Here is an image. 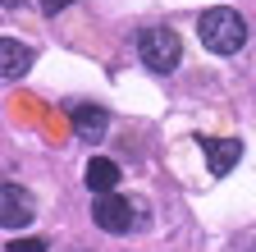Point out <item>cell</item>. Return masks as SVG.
<instances>
[{
    "label": "cell",
    "mask_w": 256,
    "mask_h": 252,
    "mask_svg": "<svg viewBox=\"0 0 256 252\" xmlns=\"http://www.w3.org/2000/svg\"><path fill=\"white\" fill-rule=\"evenodd\" d=\"M197 33H202V46L215 51V55H238L247 46V19L238 10H206L197 19Z\"/></svg>",
    "instance_id": "1"
},
{
    "label": "cell",
    "mask_w": 256,
    "mask_h": 252,
    "mask_svg": "<svg viewBox=\"0 0 256 252\" xmlns=\"http://www.w3.org/2000/svg\"><path fill=\"white\" fill-rule=\"evenodd\" d=\"M87 193H96V197H106V193H114V183H119V165L110 161V156H92L87 161Z\"/></svg>",
    "instance_id": "5"
},
{
    "label": "cell",
    "mask_w": 256,
    "mask_h": 252,
    "mask_svg": "<svg viewBox=\"0 0 256 252\" xmlns=\"http://www.w3.org/2000/svg\"><path fill=\"white\" fill-rule=\"evenodd\" d=\"M238 156H242V147H238L234 138H210V142H206V165H210L215 179L229 174V170L238 165Z\"/></svg>",
    "instance_id": "7"
},
{
    "label": "cell",
    "mask_w": 256,
    "mask_h": 252,
    "mask_svg": "<svg viewBox=\"0 0 256 252\" xmlns=\"http://www.w3.org/2000/svg\"><path fill=\"white\" fill-rule=\"evenodd\" d=\"M138 55H142V65L151 74H174L178 60H183V46H178V37L170 33V28H151V33H142V42H138Z\"/></svg>",
    "instance_id": "2"
},
{
    "label": "cell",
    "mask_w": 256,
    "mask_h": 252,
    "mask_svg": "<svg viewBox=\"0 0 256 252\" xmlns=\"http://www.w3.org/2000/svg\"><path fill=\"white\" fill-rule=\"evenodd\" d=\"M32 65V51L18 37H0V78H18Z\"/></svg>",
    "instance_id": "6"
},
{
    "label": "cell",
    "mask_w": 256,
    "mask_h": 252,
    "mask_svg": "<svg viewBox=\"0 0 256 252\" xmlns=\"http://www.w3.org/2000/svg\"><path fill=\"white\" fill-rule=\"evenodd\" d=\"M106 124H110V115L101 106H74V129H78V138H101Z\"/></svg>",
    "instance_id": "8"
},
{
    "label": "cell",
    "mask_w": 256,
    "mask_h": 252,
    "mask_svg": "<svg viewBox=\"0 0 256 252\" xmlns=\"http://www.w3.org/2000/svg\"><path fill=\"white\" fill-rule=\"evenodd\" d=\"M32 220V197L18 183H0V225L5 229H23Z\"/></svg>",
    "instance_id": "4"
},
{
    "label": "cell",
    "mask_w": 256,
    "mask_h": 252,
    "mask_svg": "<svg viewBox=\"0 0 256 252\" xmlns=\"http://www.w3.org/2000/svg\"><path fill=\"white\" fill-rule=\"evenodd\" d=\"M10 252H46V238H14Z\"/></svg>",
    "instance_id": "9"
},
{
    "label": "cell",
    "mask_w": 256,
    "mask_h": 252,
    "mask_svg": "<svg viewBox=\"0 0 256 252\" xmlns=\"http://www.w3.org/2000/svg\"><path fill=\"white\" fill-rule=\"evenodd\" d=\"M138 211H142L138 202H128V197H119V193H106V197H96V215H92V220H96L106 234H128V229L138 225V220H133Z\"/></svg>",
    "instance_id": "3"
},
{
    "label": "cell",
    "mask_w": 256,
    "mask_h": 252,
    "mask_svg": "<svg viewBox=\"0 0 256 252\" xmlns=\"http://www.w3.org/2000/svg\"><path fill=\"white\" fill-rule=\"evenodd\" d=\"M0 5H5V10H18V5H23V0H0Z\"/></svg>",
    "instance_id": "11"
},
{
    "label": "cell",
    "mask_w": 256,
    "mask_h": 252,
    "mask_svg": "<svg viewBox=\"0 0 256 252\" xmlns=\"http://www.w3.org/2000/svg\"><path fill=\"white\" fill-rule=\"evenodd\" d=\"M69 5H74V0H42L46 14H60V10H69Z\"/></svg>",
    "instance_id": "10"
}]
</instances>
